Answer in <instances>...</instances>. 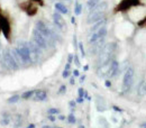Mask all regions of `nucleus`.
<instances>
[{"instance_id": "nucleus-1", "label": "nucleus", "mask_w": 146, "mask_h": 128, "mask_svg": "<svg viewBox=\"0 0 146 128\" xmlns=\"http://www.w3.org/2000/svg\"><path fill=\"white\" fill-rule=\"evenodd\" d=\"M115 50H116V44L115 43H110L106 47H104V50L101 51L100 57H99V65L100 66L105 65V64H108L111 61L112 54L115 53Z\"/></svg>"}, {"instance_id": "nucleus-2", "label": "nucleus", "mask_w": 146, "mask_h": 128, "mask_svg": "<svg viewBox=\"0 0 146 128\" xmlns=\"http://www.w3.org/2000/svg\"><path fill=\"white\" fill-rule=\"evenodd\" d=\"M133 82H134V69L129 68L126 70V72L124 74V79H123V92L124 93H127L131 89Z\"/></svg>"}, {"instance_id": "nucleus-3", "label": "nucleus", "mask_w": 146, "mask_h": 128, "mask_svg": "<svg viewBox=\"0 0 146 128\" xmlns=\"http://www.w3.org/2000/svg\"><path fill=\"white\" fill-rule=\"evenodd\" d=\"M3 63H5L6 68L10 71H16L19 68V64L16 62L15 57L9 51H5V53H3Z\"/></svg>"}, {"instance_id": "nucleus-4", "label": "nucleus", "mask_w": 146, "mask_h": 128, "mask_svg": "<svg viewBox=\"0 0 146 128\" xmlns=\"http://www.w3.org/2000/svg\"><path fill=\"white\" fill-rule=\"evenodd\" d=\"M33 39L35 40V43H36L37 45H39L42 48H47L50 45L53 44V43H51V42L44 36L38 29H36V28L33 31Z\"/></svg>"}, {"instance_id": "nucleus-5", "label": "nucleus", "mask_w": 146, "mask_h": 128, "mask_svg": "<svg viewBox=\"0 0 146 128\" xmlns=\"http://www.w3.org/2000/svg\"><path fill=\"white\" fill-rule=\"evenodd\" d=\"M17 52L19 53L24 64L26 63H29L32 60H31V53H29V47H28V44L26 43H19L16 47Z\"/></svg>"}, {"instance_id": "nucleus-6", "label": "nucleus", "mask_w": 146, "mask_h": 128, "mask_svg": "<svg viewBox=\"0 0 146 128\" xmlns=\"http://www.w3.org/2000/svg\"><path fill=\"white\" fill-rule=\"evenodd\" d=\"M28 47H29V53H31V60L33 62H37L42 55V47L37 45L34 39L28 43Z\"/></svg>"}, {"instance_id": "nucleus-7", "label": "nucleus", "mask_w": 146, "mask_h": 128, "mask_svg": "<svg viewBox=\"0 0 146 128\" xmlns=\"http://www.w3.org/2000/svg\"><path fill=\"white\" fill-rule=\"evenodd\" d=\"M0 32L3 34V36L7 39L10 38V33H11V27H10V23L6 16H3L1 14L0 16Z\"/></svg>"}, {"instance_id": "nucleus-8", "label": "nucleus", "mask_w": 146, "mask_h": 128, "mask_svg": "<svg viewBox=\"0 0 146 128\" xmlns=\"http://www.w3.org/2000/svg\"><path fill=\"white\" fill-rule=\"evenodd\" d=\"M33 2H34V1L29 0V1H26V2L20 3V8H21L24 11H26V14L29 15V16H34L37 13V7L33 5Z\"/></svg>"}, {"instance_id": "nucleus-9", "label": "nucleus", "mask_w": 146, "mask_h": 128, "mask_svg": "<svg viewBox=\"0 0 146 128\" xmlns=\"http://www.w3.org/2000/svg\"><path fill=\"white\" fill-rule=\"evenodd\" d=\"M139 3L138 0H123L119 6L117 7V10L119 11H125V10H128L130 7H134V6H137Z\"/></svg>"}, {"instance_id": "nucleus-10", "label": "nucleus", "mask_w": 146, "mask_h": 128, "mask_svg": "<svg viewBox=\"0 0 146 128\" xmlns=\"http://www.w3.org/2000/svg\"><path fill=\"white\" fill-rule=\"evenodd\" d=\"M53 18H54L55 25H56L58 28H61V29H64V27H65V21H64V19L62 18V16H61L60 14L55 13L54 15H53Z\"/></svg>"}, {"instance_id": "nucleus-11", "label": "nucleus", "mask_w": 146, "mask_h": 128, "mask_svg": "<svg viewBox=\"0 0 146 128\" xmlns=\"http://www.w3.org/2000/svg\"><path fill=\"white\" fill-rule=\"evenodd\" d=\"M119 73V63L117 61H112L110 62V76H116L117 74Z\"/></svg>"}, {"instance_id": "nucleus-12", "label": "nucleus", "mask_w": 146, "mask_h": 128, "mask_svg": "<svg viewBox=\"0 0 146 128\" xmlns=\"http://www.w3.org/2000/svg\"><path fill=\"white\" fill-rule=\"evenodd\" d=\"M46 98H47V93L44 90H36L35 91V99L36 100L43 101V100H46Z\"/></svg>"}, {"instance_id": "nucleus-13", "label": "nucleus", "mask_w": 146, "mask_h": 128, "mask_svg": "<svg viewBox=\"0 0 146 128\" xmlns=\"http://www.w3.org/2000/svg\"><path fill=\"white\" fill-rule=\"evenodd\" d=\"M55 8H56L57 11H60L61 14H68V8H66L63 3H61V2L55 3Z\"/></svg>"}, {"instance_id": "nucleus-14", "label": "nucleus", "mask_w": 146, "mask_h": 128, "mask_svg": "<svg viewBox=\"0 0 146 128\" xmlns=\"http://www.w3.org/2000/svg\"><path fill=\"white\" fill-rule=\"evenodd\" d=\"M10 120H11V118H10L9 113H7V112L2 113V118H1V125L6 126V125H8V124L10 123Z\"/></svg>"}, {"instance_id": "nucleus-15", "label": "nucleus", "mask_w": 146, "mask_h": 128, "mask_svg": "<svg viewBox=\"0 0 146 128\" xmlns=\"http://www.w3.org/2000/svg\"><path fill=\"white\" fill-rule=\"evenodd\" d=\"M98 2L99 0H87V6H88V9L91 11L93 10L97 6H98Z\"/></svg>"}, {"instance_id": "nucleus-16", "label": "nucleus", "mask_w": 146, "mask_h": 128, "mask_svg": "<svg viewBox=\"0 0 146 128\" xmlns=\"http://www.w3.org/2000/svg\"><path fill=\"white\" fill-rule=\"evenodd\" d=\"M138 94H139V96H145L146 94V80H144V81L139 84V88H138Z\"/></svg>"}, {"instance_id": "nucleus-17", "label": "nucleus", "mask_w": 146, "mask_h": 128, "mask_svg": "<svg viewBox=\"0 0 146 128\" xmlns=\"http://www.w3.org/2000/svg\"><path fill=\"white\" fill-rule=\"evenodd\" d=\"M33 94H35V91H34V90H29V91L24 92V93L21 94V98H23V99H29Z\"/></svg>"}, {"instance_id": "nucleus-18", "label": "nucleus", "mask_w": 146, "mask_h": 128, "mask_svg": "<svg viewBox=\"0 0 146 128\" xmlns=\"http://www.w3.org/2000/svg\"><path fill=\"white\" fill-rule=\"evenodd\" d=\"M14 120H15V127H19L20 124H21V117L20 116H15L14 117Z\"/></svg>"}, {"instance_id": "nucleus-19", "label": "nucleus", "mask_w": 146, "mask_h": 128, "mask_svg": "<svg viewBox=\"0 0 146 128\" xmlns=\"http://www.w3.org/2000/svg\"><path fill=\"white\" fill-rule=\"evenodd\" d=\"M81 9H82V6H81L79 2H76V3H75V9H74L75 15H80V14H81Z\"/></svg>"}, {"instance_id": "nucleus-20", "label": "nucleus", "mask_w": 146, "mask_h": 128, "mask_svg": "<svg viewBox=\"0 0 146 128\" xmlns=\"http://www.w3.org/2000/svg\"><path fill=\"white\" fill-rule=\"evenodd\" d=\"M19 100V96H14V97H10L8 99V102L9 103H14V102H17Z\"/></svg>"}, {"instance_id": "nucleus-21", "label": "nucleus", "mask_w": 146, "mask_h": 128, "mask_svg": "<svg viewBox=\"0 0 146 128\" xmlns=\"http://www.w3.org/2000/svg\"><path fill=\"white\" fill-rule=\"evenodd\" d=\"M68 120H69V123H71V124H74V123H75V117H74L73 115H70V116L68 117Z\"/></svg>"}, {"instance_id": "nucleus-22", "label": "nucleus", "mask_w": 146, "mask_h": 128, "mask_svg": "<svg viewBox=\"0 0 146 128\" xmlns=\"http://www.w3.org/2000/svg\"><path fill=\"white\" fill-rule=\"evenodd\" d=\"M48 113H50V115L58 113V109H56V108H51V109H48Z\"/></svg>"}, {"instance_id": "nucleus-23", "label": "nucleus", "mask_w": 146, "mask_h": 128, "mask_svg": "<svg viewBox=\"0 0 146 128\" xmlns=\"http://www.w3.org/2000/svg\"><path fill=\"white\" fill-rule=\"evenodd\" d=\"M138 25H139V26H142V27H146V17L143 19V20L138 21Z\"/></svg>"}, {"instance_id": "nucleus-24", "label": "nucleus", "mask_w": 146, "mask_h": 128, "mask_svg": "<svg viewBox=\"0 0 146 128\" xmlns=\"http://www.w3.org/2000/svg\"><path fill=\"white\" fill-rule=\"evenodd\" d=\"M79 47H80V50H81L82 56H84V50H83V45H82V43H80V44H79Z\"/></svg>"}, {"instance_id": "nucleus-25", "label": "nucleus", "mask_w": 146, "mask_h": 128, "mask_svg": "<svg viewBox=\"0 0 146 128\" xmlns=\"http://www.w3.org/2000/svg\"><path fill=\"white\" fill-rule=\"evenodd\" d=\"M70 75V72H69V70H64V72H63V78H68Z\"/></svg>"}, {"instance_id": "nucleus-26", "label": "nucleus", "mask_w": 146, "mask_h": 128, "mask_svg": "<svg viewBox=\"0 0 146 128\" xmlns=\"http://www.w3.org/2000/svg\"><path fill=\"white\" fill-rule=\"evenodd\" d=\"M65 89H66L65 86H62V87L60 88V90H58V93H64V92H65Z\"/></svg>"}, {"instance_id": "nucleus-27", "label": "nucleus", "mask_w": 146, "mask_h": 128, "mask_svg": "<svg viewBox=\"0 0 146 128\" xmlns=\"http://www.w3.org/2000/svg\"><path fill=\"white\" fill-rule=\"evenodd\" d=\"M83 96H84V91H83L82 88H80L79 89V97H83Z\"/></svg>"}, {"instance_id": "nucleus-28", "label": "nucleus", "mask_w": 146, "mask_h": 128, "mask_svg": "<svg viewBox=\"0 0 146 128\" xmlns=\"http://www.w3.org/2000/svg\"><path fill=\"white\" fill-rule=\"evenodd\" d=\"M74 63L76 65H80V61H79V57L78 56H74Z\"/></svg>"}, {"instance_id": "nucleus-29", "label": "nucleus", "mask_w": 146, "mask_h": 128, "mask_svg": "<svg viewBox=\"0 0 146 128\" xmlns=\"http://www.w3.org/2000/svg\"><path fill=\"white\" fill-rule=\"evenodd\" d=\"M73 60V56L72 55H69V57H68V63H71Z\"/></svg>"}, {"instance_id": "nucleus-30", "label": "nucleus", "mask_w": 146, "mask_h": 128, "mask_svg": "<svg viewBox=\"0 0 146 128\" xmlns=\"http://www.w3.org/2000/svg\"><path fill=\"white\" fill-rule=\"evenodd\" d=\"M79 103H81V102H83V97H79L78 98V100H76Z\"/></svg>"}, {"instance_id": "nucleus-31", "label": "nucleus", "mask_w": 146, "mask_h": 128, "mask_svg": "<svg viewBox=\"0 0 146 128\" xmlns=\"http://www.w3.org/2000/svg\"><path fill=\"white\" fill-rule=\"evenodd\" d=\"M48 119H50L51 121H54V120H55V117H54V116H52V115H50V117H48Z\"/></svg>"}, {"instance_id": "nucleus-32", "label": "nucleus", "mask_w": 146, "mask_h": 128, "mask_svg": "<svg viewBox=\"0 0 146 128\" xmlns=\"http://www.w3.org/2000/svg\"><path fill=\"white\" fill-rule=\"evenodd\" d=\"M73 74H74V76H79V71H78V70H74V71H73Z\"/></svg>"}, {"instance_id": "nucleus-33", "label": "nucleus", "mask_w": 146, "mask_h": 128, "mask_svg": "<svg viewBox=\"0 0 146 128\" xmlns=\"http://www.w3.org/2000/svg\"><path fill=\"white\" fill-rule=\"evenodd\" d=\"M32 1H34V2H38L39 5H43V0H32Z\"/></svg>"}, {"instance_id": "nucleus-34", "label": "nucleus", "mask_w": 146, "mask_h": 128, "mask_svg": "<svg viewBox=\"0 0 146 128\" xmlns=\"http://www.w3.org/2000/svg\"><path fill=\"white\" fill-rule=\"evenodd\" d=\"M65 70H70V63H68V64L65 65Z\"/></svg>"}, {"instance_id": "nucleus-35", "label": "nucleus", "mask_w": 146, "mask_h": 128, "mask_svg": "<svg viewBox=\"0 0 146 128\" xmlns=\"http://www.w3.org/2000/svg\"><path fill=\"white\" fill-rule=\"evenodd\" d=\"M70 106H71V107H74V106H75V102H74V101H71V102H70Z\"/></svg>"}, {"instance_id": "nucleus-36", "label": "nucleus", "mask_w": 146, "mask_h": 128, "mask_svg": "<svg viewBox=\"0 0 146 128\" xmlns=\"http://www.w3.org/2000/svg\"><path fill=\"white\" fill-rule=\"evenodd\" d=\"M27 128H35V125H34V124H31Z\"/></svg>"}, {"instance_id": "nucleus-37", "label": "nucleus", "mask_w": 146, "mask_h": 128, "mask_svg": "<svg viewBox=\"0 0 146 128\" xmlns=\"http://www.w3.org/2000/svg\"><path fill=\"white\" fill-rule=\"evenodd\" d=\"M84 79H86V76H81V78H80V80H81L80 82H83V81H84Z\"/></svg>"}, {"instance_id": "nucleus-38", "label": "nucleus", "mask_w": 146, "mask_h": 128, "mask_svg": "<svg viewBox=\"0 0 146 128\" xmlns=\"http://www.w3.org/2000/svg\"><path fill=\"white\" fill-rule=\"evenodd\" d=\"M58 118H60V119H61V120H64V119H65V117H64V116H60V117H58Z\"/></svg>"}, {"instance_id": "nucleus-39", "label": "nucleus", "mask_w": 146, "mask_h": 128, "mask_svg": "<svg viewBox=\"0 0 146 128\" xmlns=\"http://www.w3.org/2000/svg\"><path fill=\"white\" fill-rule=\"evenodd\" d=\"M106 86H107V87H110V82H109V81H106Z\"/></svg>"}, {"instance_id": "nucleus-40", "label": "nucleus", "mask_w": 146, "mask_h": 128, "mask_svg": "<svg viewBox=\"0 0 146 128\" xmlns=\"http://www.w3.org/2000/svg\"><path fill=\"white\" fill-rule=\"evenodd\" d=\"M141 128H146V124H142V125H141Z\"/></svg>"}, {"instance_id": "nucleus-41", "label": "nucleus", "mask_w": 146, "mask_h": 128, "mask_svg": "<svg viewBox=\"0 0 146 128\" xmlns=\"http://www.w3.org/2000/svg\"><path fill=\"white\" fill-rule=\"evenodd\" d=\"M83 69H84V71H87V70H88V69H89V66H88V65H86V66H84V68H83Z\"/></svg>"}, {"instance_id": "nucleus-42", "label": "nucleus", "mask_w": 146, "mask_h": 128, "mask_svg": "<svg viewBox=\"0 0 146 128\" xmlns=\"http://www.w3.org/2000/svg\"><path fill=\"white\" fill-rule=\"evenodd\" d=\"M71 84H74V79H71Z\"/></svg>"}, {"instance_id": "nucleus-43", "label": "nucleus", "mask_w": 146, "mask_h": 128, "mask_svg": "<svg viewBox=\"0 0 146 128\" xmlns=\"http://www.w3.org/2000/svg\"><path fill=\"white\" fill-rule=\"evenodd\" d=\"M80 128H84V127H83V126H80Z\"/></svg>"}]
</instances>
